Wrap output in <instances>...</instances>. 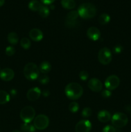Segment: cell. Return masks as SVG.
Returning a JSON list of instances; mask_svg holds the SVG:
<instances>
[{
  "instance_id": "6da1fadb",
  "label": "cell",
  "mask_w": 131,
  "mask_h": 132,
  "mask_svg": "<svg viewBox=\"0 0 131 132\" xmlns=\"http://www.w3.org/2000/svg\"><path fill=\"white\" fill-rule=\"evenodd\" d=\"M83 92L82 86L77 82H70L66 86L65 88L66 95L71 100H77L81 97Z\"/></svg>"
},
{
  "instance_id": "7a4b0ae2",
  "label": "cell",
  "mask_w": 131,
  "mask_h": 132,
  "mask_svg": "<svg viewBox=\"0 0 131 132\" xmlns=\"http://www.w3.org/2000/svg\"><path fill=\"white\" fill-rule=\"evenodd\" d=\"M78 15L84 19H89L93 18L96 14V9L95 6L89 3H85L82 4L78 7Z\"/></svg>"
},
{
  "instance_id": "3957f363",
  "label": "cell",
  "mask_w": 131,
  "mask_h": 132,
  "mask_svg": "<svg viewBox=\"0 0 131 132\" xmlns=\"http://www.w3.org/2000/svg\"><path fill=\"white\" fill-rule=\"evenodd\" d=\"M23 73L27 79L33 81L39 77L40 70L37 64L33 63H28L24 67Z\"/></svg>"
},
{
  "instance_id": "277c9868",
  "label": "cell",
  "mask_w": 131,
  "mask_h": 132,
  "mask_svg": "<svg viewBox=\"0 0 131 132\" xmlns=\"http://www.w3.org/2000/svg\"><path fill=\"white\" fill-rule=\"evenodd\" d=\"M35 110L32 106H25L20 112V117L24 123H30L35 119Z\"/></svg>"
},
{
  "instance_id": "5b68a950",
  "label": "cell",
  "mask_w": 131,
  "mask_h": 132,
  "mask_svg": "<svg viewBox=\"0 0 131 132\" xmlns=\"http://www.w3.org/2000/svg\"><path fill=\"white\" fill-rule=\"evenodd\" d=\"M112 124L116 128H123L128 123V117L125 113L117 112L114 113L111 119Z\"/></svg>"
},
{
  "instance_id": "8992f818",
  "label": "cell",
  "mask_w": 131,
  "mask_h": 132,
  "mask_svg": "<svg viewBox=\"0 0 131 132\" xmlns=\"http://www.w3.org/2000/svg\"><path fill=\"white\" fill-rule=\"evenodd\" d=\"M50 120L44 114H41L35 117L33 121V126L37 130H43L47 128L49 126Z\"/></svg>"
},
{
  "instance_id": "52a82bcc",
  "label": "cell",
  "mask_w": 131,
  "mask_h": 132,
  "mask_svg": "<svg viewBox=\"0 0 131 132\" xmlns=\"http://www.w3.org/2000/svg\"><path fill=\"white\" fill-rule=\"evenodd\" d=\"M98 61L101 64L104 65H107L109 64L112 61V52L109 48L104 47L99 51L98 55Z\"/></svg>"
},
{
  "instance_id": "ba28073f",
  "label": "cell",
  "mask_w": 131,
  "mask_h": 132,
  "mask_svg": "<svg viewBox=\"0 0 131 132\" xmlns=\"http://www.w3.org/2000/svg\"><path fill=\"white\" fill-rule=\"evenodd\" d=\"M120 80L119 77L115 75L109 76L105 81V86L109 90H115L119 86Z\"/></svg>"
},
{
  "instance_id": "9c48e42d",
  "label": "cell",
  "mask_w": 131,
  "mask_h": 132,
  "mask_svg": "<svg viewBox=\"0 0 131 132\" xmlns=\"http://www.w3.org/2000/svg\"><path fill=\"white\" fill-rule=\"evenodd\" d=\"M79 16L78 12L76 10H72L69 12L66 16L65 24L68 28H73L77 24V20Z\"/></svg>"
},
{
  "instance_id": "30bf717a",
  "label": "cell",
  "mask_w": 131,
  "mask_h": 132,
  "mask_svg": "<svg viewBox=\"0 0 131 132\" xmlns=\"http://www.w3.org/2000/svg\"><path fill=\"white\" fill-rule=\"evenodd\" d=\"M92 125L89 120L83 119L80 121L75 126L76 132H89L91 131Z\"/></svg>"
},
{
  "instance_id": "8fae6325",
  "label": "cell",
  "mask_w": 131,
  "mask_h": 132,
  "mask_svg": "<svg viewBox=\"0 0 131 132\" xmlns=\"http://www.w3.org/2000/svg\"><path fill=\"white\" fill-rule=\"evenodd\" d=\"M89 88L94 92H100L102 90V83L96 78H92L87 83Z\"/></svg>"
},
{
  "instance_id": "7c38bea8",
  "label": "cell",
  "mask_w": 131,
  "mask_h": 132,
  "mask_svg": "<svg viewBox=\"0 0 131 132\" xmlns=\"http://www.w3.org/2000/svg\"><path fill=\"white\" fill-rule=\"evenodd\" d=\"M15 73L11 68H3L0 71V78L4 81H10L14 79Z\"/></svg>"
},
{
  "instance_id": "4fadbf2b",
  "label": "cell",
  "mask_w": 131,
  "mask_h": 132,
  "mask_svg": "<svg viewBox=\"0 0 131 132\" xmlns=\"http://www.w3.org/2000/svg\"><path fill=\"white\" fill-rule=\"evenodd\" d=\"M41 94V91L38 87L32 88L27 92V99L30 101H35L40 97Z\"/></svg>"
},
{
  "instance_id": "5bb4252c",
  "label": "cell",
  "mask_w": 131,
  "mask_h": 132,
  "mask_svg": "<svg viewBox=\"0 0 131 132\" xmlns=\"http://www.w3.org/2000/svg\"><path fill=\"white\" fill-rule=\"evenodd\" d=\"M87 36L91 40L94 41H98L100 39L101 33L99 29L96 27H91L87 30Z\"/></svg>"
},
{
  "instance_id": "9a60e30c",
  "label": "cell",
  "mask_w": 131,
  "mask_h": 132,
  "mask_svg": "<svg viewBox=\"0 0 131 132\" xmlns=\"http://www.w3.org/2000/svg\"><path fill=\"white\" fill-rule=\"evenodd\" d=\"M29 36L31 39L35 42L41 41L43 38V33L38 28H33L29 32Z\"/></svg>"
},
{
  "instance_id": "2e32d148",
  "label": "cell",
  "mask_w": 131,
  "mask_h": 132,
  "mask_svg": "<svg viewBox=\"0 0 131 132\" xmlns=\"http://www.w3.org/2000/svg\"><path fill=\"white\" fill-rule=\"evenodd\" d=\"M111 119L110 112L107 110L100 111L98 113V119L101 122H107Z\"/></svg>"
},
{
  "instance_id": "e0dca14e",
  "label": "cell",
  "mask_w": 131,
  "mask_h": 132,
  "mask_svg": "<svg viewBox=\"0 0 131 132\" xmlns=\"http://www.w3.org/2000/svg\"><path fill=\"white\" fill-rule=\"evenodd\" d=\"M43 6L42 4L38 0H32L28 4V8L32 11H38Z\"/></svg>"
},
{
  "instance_id": "ac0fdd59",
  "label": "cell",
  "mask_w": 131,
  "mask_h": 132,
  "mask_svg": "<svg viewBox=\"0 0 131 132\" xmlns=\"http://www.w3.org/2000/svg\"><path fill=\"white\" fill-rule=\"evenodd\" d=\"M61 5L64 9L71 10L76 6V2L74 0H61Z\"/></svg>"
},
{
  "instance_id": "d6986e66",
  "label": "cell",
  "mask_w": 131,
  "mask_h": 132,
  "mask_svg": "<svg viewBox=\"0 0 131 132\" xmlns=\"http://www.w3.org/2000/svg\"><path fill=\"white\" fill-rule=\"evenodd\" d=\"M51 69V64L48 61H42L40 64L39 70L40 72L43 73H47L50 72Z\"/></svg>"
},
{
  "instance_id": "ffe728a7",
  "label": "cell",
  "mask_w": 131,
  "mask_h": 132,
  "mask_svg": "<svg viewBox=\"0 0 131 132\" xmlns=\"http://www.w3.org/2000/svg\"><path fill=\"white\" fill-rule=\"evenodd\" d=\"M7 39L8 43H10L11 45H15L19 41V36L15 32H10L8 35Z\"/></svg>"
},
{
  "instance_id": "44dd1931",
  "label": "cell",
  "mask_w": 131,
  "mask_h": 132,
  "mask_svg": "<svg viewBox=\"0 0 131 132\" xmlns=\"http://www.w3.org/2000/svg\"><path fill=\"white\" fill-rule=\"evenodd\" d=\"M10 99V96L6 92L0 90V104H4L8 103Z\"/></svg>"
},
{
  "instance_id": "7402d4cb",
  "label": "cell",
  "mask_w": 131,
  "mask_h": 132,
  "mask_svg": "<svg viewBox=\"0 0 131 132\" xmlns=\"http://www.w3.org/2000/svg\"><path fill=\"white\" fill-rule=\"evenodd\" d=\"M110 20V17L107 14H102L98 18V22L101 25H105L107 24Z\"/></svg>"
},
{
  "instance_id": "603a6c76",
  "label": "cell",
  "mask_w": 131,
  "mask_h": 132,
  "mask_svg": "<svg viewBox=\"0 0 131 132\" xmlns=\"http://www.w3.org/2000/svg\"><path fill=\"white\" fill-rule=\"evenodd\" d=\"M21 129L24 132H35L36 128L30 123H23L21 126Z\"/></svg>"
},
{
  "instance_id": "cb8c5ba5",
  "label": "cell",
  "mask_w": 131,
  "mask_h": 132,
  "mask_svg": "<svg viewBox=\"0 0 131 132\" xmlns=\"http://www.w3.org/2000/svg\"><path fill=\"white\" fill-rule=\"evenodd\" d=\"M39 14L40 16H41L42 18H47L50 14V9L48 6L43 5L39 10Z\"/></svg>"
},
{
  "instance_id": "d4e9b609",
  "label": "cell",
  "mask_w": 131,
  "mask_h": 132,
  "mask_svg": "<svg viewBox=\"0 0 131 132\" xmlns=\"http://www.w3.org/2000/svg\"><path fill=\"white\" fill-rule=\"evenodd\" d=\"M21 46L23 48L27 50V49L29 48L31 46V42L30 41V39L27 37H23L21 39L20 41Z\"/></svg>"
},
{
  "instance_id": "484cf974",
  "label": "cell",
  "mask_w": 131,
  "mask_h": 132,
  "mask_svg": "<svg viewBox=\"0 0 131 132\" xmlns=\"http://www.w3.org/2000/svg\"><path fill=\"white\" fill-rule=\"evenodd\" d=\"M79 109V105L76 102H72L69 105V110L72 113H77Z\"/></svg>"
},
{
  "instance_id": "4316f807",
  "label": "cell",
  "mask_w": 131,
  "mask_h": 132,
  "mask_svg": "<svg viewBox=\"0 0 131 132\" xmlns=\"http://www.w3.org/2000/svg\"><path fill=\"white\" fill-rule=\"evenodd\" d=\"M92 114V110L89 107H86L83 109L82 112V116L84 118H88Z\"/></svg>"
},
{
  "instance_id": "83f0119b",
  "label": "cell",
  "mask_w": 131,
  "mask_h": 132,
  "mask_svg": "<svg viewBox=\"0 0 131 132\" xmlns=\"http://www.w3.org/2000/svg\"><path fill=\"white\" fill-rule=\"evenodd\" d=\"M5 54L7 56H12L15 54V48L12 46H9L5 49Z\"/></svg>"
},
{
  "instance_id": "f1b7e54d",
  "label": "cell",
  "mask_w": 131,
  "mask_h": 132,
  "mask_svg": "<svg viewBox=\"0 0 131 132\" xmlns=\"http://www.w3.org/2000/svg\"><path fill=\"white\" fill-rule=\"evenodd\" d=\"M49 81H50V78H49L48 76H46V75H42V76H40L39 78V81L40 83H41L42 85H46V84H48Z\"/></svg>"
},
{
  "instance_id": "f546056e",
  "label": "cell",
  "mask_w": 131,
  "mask_h": 132,
  "mask_svg": "<svg viewBox=\"0 0 131 132\" xmlns=\"http://www.w3.org/2000/svg\"><path fill=\"white\" fill-rule=\"evenodd\" d=\"M79 77L82 81H86L89 77V73L86 71H81L79 73Z\"/></svg>"
},
{
  "instance_id": "4dcf8cb0",
  "label": "cell",
  "mask_w": 131,
  "mask_h": 132,
  "mask_svg": "<svg viewBox=\"0 0 131 132\" xmlns=\"http://www.w3.org/2000/svg\"><path fill=\"white\" fill-rule=\"evenodd\" d=\"M102 132H116L115 128L110 125H107V126H105L103 129Z\"/></svg>"
},
{
  "instance_id": "1f68e13d",
  "label": "cell",
  "mask_w": 131,
  "mask_h": 132,
  "mask_svg": "<svg viewBox=\"0 0 131 132\" xmlns=\"http://www.w3.org/2000/svg\"><path fill=\"white\" fill-rule=\"evenodd\" d=\"M123 51V47H122L121 45H117L116 46H114L113 48V52H114L115 54H119L121 52Z\"/></svg>"
},
{
  "instance_id": "d6a6232c",
  "label": "cell",
  "mask_w": 131,
  "mask_h": 132,
  "mask_svg": "<svg viewBox=\"0 0 131 132\" xmlns=\"http://www.w3.org/2000/svg\"><path fill=\"white\" fill-rule=\"evenodd\" d=\"M111 92H110V90H104V91L101 92V96L104 98H109L110 97V95H111Z\"/></svg>"
},
{
  "instance_id": "836d02e7",
  "label": "cell",
  "mask_w": 131,
  "mask_h": 132,
  "mask_svg": "<svg viewBox=\"0 0 131 132\" xmlns=\"http://www.w3.org/2000/svg\"><path fill=\"white\" fill-rule=\"evenodd\" d=\"M55 0H41V2L44 5H51Z\"/></svg>"
},
{
  "instance_id": "e575fe53",
  "label": "cell",
  "mask_w": 131,
  "mask_h": 132,
  "mask_svg": "<svg viewBox=\"0 0 131 132\" xmlns=\"http://www.w3.org/2000/svg\"><path fill=\"white\" fill-rule=\"evenodd\" d=\"M5 0H0V7L5 4Z\"/></svg>"
},
{
  "instance_id": "d590c367",
  "label": "cell",
  "mask_w": 131,
  "mask_h": 132,
  "mask_svg": "<svg viewBox=\"0 0 131 132\" xmlns=\"http://www.w3.org/2000/svg\"><path fill=\"white\" fill-rule=\"evenodd\" d=\"M12 132H21V131H19V130H13V131Z\"/></svg>"
}]
</instances>
